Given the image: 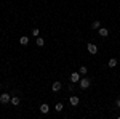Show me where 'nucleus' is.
Listing matches in <instances>:
<instances>
[{"mask_svg":"<svg viewBox=\"0 0 120 119\" xmlns=\"http://www.w3.org/2000/svg\"><path fill=\"white\" fill-rule=\"evenodd\" d=\"M107 66H109V68H115V66H117V60H115V58H111V60L107 61Z\"/></svg>","mask_w":120,"mask_h":119,"instance_id":"nucleus-9","label":"nucleus"},{"mask_svg":"<svg viewBox=\"0 0 120 119\" xmlns=\"http://www.w3.org/2000/svg\"><path fill=\"white\" fill-rule=\"evenodd\" d=\"M99 36L101 37H107L109 36V31H107L106 28H99Z\"/></svg>","mask_w":120,"mask_h":119,"instance_id":"nucleus-7","label":"nucleus"},{"mask_svg":"<svg viewBox=\"0 0 120 119\" xmlns=\"http://www.w3.org/2000/svg\"><path fill=\"white\" fill-rule=\"evenodd\" d=\"M40 111H42V113H43V114H46V113H48V111H50V106H48V105H46V103H43V105H42V106H40Z\"/></svg>","mask_w":120,"mask_h":119,"instance_id":"nucleus-10","label":"nucleus"},{"mask_svg":"<svg viewBox=\"0 0 120 119\" xmlns=\"http://www.w3.org/2000/svg\"><path fill=\"white\" fill-rule=\"evenodd\" d=\"M71 81L72 82H79L80 81V73H72L71 74Z\"/></svg>","mask_w":120,"mask_h":119,"instance_id":"nucleus-5","label":"nucleus"},{"mask_svg":"<svg viewBox=\"0 0 120 119\" xmlns=\"http://www.w3.org/2000/svg\"><path fill=\"white\" fill-rule=\"evenodd\" d=\"M38 34H40V31H38L37 28H35V29H32V36H35V37H38Z\"/></svg>","mask_w":120,"mask_h":119,"instance_id":"nucleus-15","label":"nucleus"},{"mask_svg":"<svg viewBox=\"0 0 120 119\" xmlns=\"http://www.w3.org/2000/svg\"><path fill=\"white\" fill-rule=\"evenodd\" d=\"M86 71H88V69H86V68H85V66H82V68H80V69H79V73L82 74V76H85V74H86Z\"/></svg>","mask_w":120,"mask_h":119,"instance_id":"nucleus-13","label":"nucleus"},{"mask_svg":"<svg viewBox=\"0 0 120 119\" xmlns=\"http://www.w3.org/2000/svg\"><path fill=\"white\" fill-rule=\"evenodd\" d=\"M37 45L38 47H43V39H40V37H38V39H37Z\"/></svg>","mask_w":120,"mask_h":119,"instance_id":"nucleus-16","label":"nucleus"},{"mask_svg":"<svg viewBox=\"0 0 120 119\" xmlns=\"http://www.w3.org/2000/svg\"><path fill=\"white\" fill-rule=\"evenodd\" d=\"M86 48H88V52H90L91 55H96V53H98V47H96V44H88Z\"/></svg>","mask_w":120,"mask_h":119,"instance_id":"nucleus-3","label":"nucleus"},{"mask_svg":"<svg viewBox=\"0 0 120 119\" xmlns=\"http://www.w3.org/2000/svg\"><path fill=\"white\" fill-rule=\"evenodd\" d=\"M56 111H63V108H64V106H63V103H56Z\"/></svg>","mask_w":120,"mask_h":119,"instance_id":"nucleus-14","label":"nucleus"},{"mask_svg":"<svg viewBox=\"0 0 120 119\" xmlns=\"http://www.w3.org/2000/svg\"><path fill=\"white\" fill-rule=\"evenodd\" d=\"M11 105H13V106H18L19 105V97H11Z\"/></svg>","mask_w":120,"mask_h":119,"instance_id":"nucleus-11","label":"nucleus"},{"mask_svg":"<svg viewBox=\"0 0 120 119\" xmlns=\"http://www.w3.org/2000/svg\"><path fill=\"white\" fill-rule=\"evenodd\" d=\"M19 44H21V45H24V47H26V45H27V44H29V37L22 36V37H21V39H19Z\"/></svg>","mask_w":120,"mask_h":119,"instance_id":"nucleus-8","label":"nucleus"},{"mask_svg":"<svg viewBox=\"0 0 120 119\" xmlns=\"http://www.w3.org/2000/svg\"><path fill=\"white\" fill-rule=\"evenodd\" d=\"M79 84H80V89H88L90 84H91V81H90L88 77H82V79L79 81Z\"/></svg>","mask_w":120,"mask_h":119,"instance_id":"nucleus-1","label":"nucleus"},{"mask_svg":"<svg viewBox=\"0 0 120 119\" xmlns=\"http://www.w3.org/2000/svg\"><path fill=\"white\" fill-rule=\"evenodd\" d=\"M115 105H117V108H120V98H119L117 101H115Z\"/></svg>","mask_w":120,"mask_h":119,"instance_id":"nucleus-17","label":"nucleus"},{"mask_svg":"<svg viewBox=\"0 0 120 119\" xmlns=\"http://www.w3.org/2000/svg\"><path fill=\"white\" fill-rule=\"evenodd\" d=\"M61 87H63V84H61V82H53L51 90H53V92H59V90H61Z\"/></svg>","mask_w":120,"mask_h":119,"instance_id":"nucleus-4","label":"nucleus"},{"mask_svg":"<svg viewBox=\"0 0 120 119\" xmlns=\"http://www.w3.org/2000/svg\"><path fill=\"white\" fill-rule=\"evenodd\" d=\"M101 28V23L99 21H93L91 23V29H99Z\"/></svg>","mask_w":120,"mask_h":119,"instance_id":"nucleus-12","label":"nucleus"},{"mask_svg":"<svg viewBox=\"0 0 120 119\" xmlns=\"http://www.w3.org/2000/svg\"><path fill=\"white\" fill-rule=\"evenodd\" d=\"M69 103H71L72 106H77V105H79V97H75V95H72V97L69 98Z\"/></svg>","mask_w":120,"mask_h":119,"instance_id":"nucleus-6","label":"nucleus"},{"mask_svg":"<svg viewBox=\"0 0 120 119\" xmlns=\"http://www.w3.org/2000/svg\"><path fill=\"white\" fill-rule=\"evenodd\" d=\"M10 101H11V97H10L8 93H2V95H0V103H2V105H7Z\"/></svg>","mask_w":120,"mask_h":119,"instance_id":"nucleus-2","label":"nucleus"}]
</instances>
